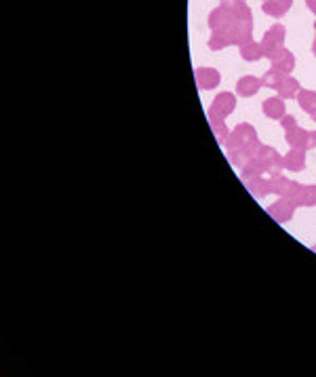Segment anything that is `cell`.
I'll use <instances>...</instances> for the list:
<instances>
[{
    "mask_svg": "<svg viewBox=\"0 0 316 377\" xmlns=\"http://www.w3.org/2000/svg\"><path fill=\"white\" fill-rule=\"evenodd\" d=\"M299 101H301V108H304V110H314V101H316V95L314 93H304V95H301V99H299Z\"/></svg>",
    "mask_w": 316,
    "mask_h": 377,
    "instance_id": "obj_4",
    "label": "cell"
},
{
    "mask_svg": "<svg viewBox=\"0 0 316 377\" xmlns=\"http://www.w3.org/2000/svg\"><path fill=\"white\" fill-rule=\"evenodd\" d=\"M285 165L289 169H293V171H299L301 167H304V156H301L299 152H291L289 156H287Z\"/></svg>",
    "mask_w": 316,
    "mask_h": 377,
    "instance_id": "obj_3",
    "label": "cell"
},
{
    "mask_svg": "<svg viewBox=\"0 0 316 377\" xmlns=\"http://www.w3.org/2000/svg\"><path fill=\"white\" fill-rule=\"evenodd\" d=\"M270 213H274V217L278 219V222H285V219H289L291 217V213H293V204L291 202H278L274 209H270Z\"/></svg>",
    "mask_w": 316,
    "mask_h": 377,
    "instance_id": "obj_1",
    "label": "cell"
},
{
    "mask_svg": "<svg viewBox=\"0 0 316 377\" xmlns=\"http://www.w3.org/2000/svg\"><path fill=\"white\" fill-rule=\"evenodd\" d=\"M295 87H297V84H295V80H289V82L285 84L283 93H285V95H293V93H295Z\"/></svg>",
    "mask_w": 316,
    "mask_h": 377,
    "instance_id": "obj_6",
    "label": "cell"
},
{
    "mask_svg": "<svg viewBox=\"0 0 316 377\" xmlns=\"http://www.w3.org/2000/svg\"><path fill=\"white\" fill-rule=\"evenodd\" d=\"M308 4H310V6H312V9L316 11V0H308Z\"/></svg>",
    "mask_w": 316,
    "mask_h": 377,
    "instance_id": "obj_7",
    "label": "cell"
},
{
    "mask_svg": "<svg viewBox=\"0 0 316 377\" xmlns=\"http://www.w3.org/2000/svg\"><path fill=\"white\" fill-rule=\"evenodd\" d=\"M299 202H306V204H314L316 202V188H308L304 194H301Z\"/></svg>",
    "mask_w": 316,
    "mask_h": 377,
    "instance_id": "obj_5",
    "label": "cell"
},
{
    "mask_svg": "<svg viewBox=\"0 0 316 377\" xmlns=\"http://www.w3.org/2000/svg\"><path fill=\"white\" fill-rule=\"evenodd\" d=\"M283 103L278 101V99H270V101H266V114L268 116H274V118H278V116H283Z\"/></svg>",
    "mask_w": 316,
    "mask_h": 377,
    "instance_id": "obj_2",
    "label": "cell"
}]
</instances>
